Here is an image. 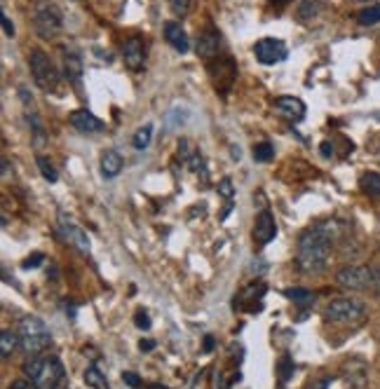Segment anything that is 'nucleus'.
Returning <instances> with one entry per match:
<instances>
[{"instance_id": "20e7f679", "label": "nucleus", "mask_w": 380, "mask_h": 389, "mask_svg": "<svg viewBox=\"0 0 380 389\" xmlns=\"http://www.w3.org/2000/svg\"><path fill=\"white\" fill-rule=\"evenodd\" d=\"M28 68H31V78L33 83L40 87L42 92H54L57 85H59V73H57V66L52 64L42 49H33L28 54Z\"/></svg>"}, {"instance_id": "f03ea898", "label": "nucleus", "mask_w": 380, "mask_h": 389, "mask_svg": "<svg viewBox=\"0 0 380 389\" xmlns=\"http://www.w3.org/2000/svg\"><path fill=\"white\" fill-rule=\"evenodd\" d=\"M19 347L28 354H42L49 345H52V335H49L47 324L35 314H26L19 321Z\"/></svg>"}, {"instance_id": "7c9ffc66", "label": "nucleus", "mask_w": 380, "mask_h": 389, "mask_svg": "<svg viewBox=\"0 0 380 389\" xmlns=\"http://www.w3.org/2000/svg\"><path fill=\"white\" fill-rule=\"evenodd\" d=\"M122 380H125L129 387H138V385H141V378H138L134 371H125V373H122Z\"/></svg>"}, {"instance_id": "393cba45", "label": "nucleus", "mask_w": 380, "mask_h": 389, "mask_svg": "<svg viewBox=\"0 0 380 389\" xmlns=\"http://www.w3.org/2000/svg\"><path fill=\"white\" fill-rule=\"evenodd\" d=\"M275 157V148H273V143H268V141H261V143H256L254 145V160L256 162H270V160Z\"/></svg>"}, {"instance_id": "5701e85b", "label": "nucleus", "mask_w": 380, "mask_h": 389, "mask_svg": "<svg viewBox=\"0 0 380 389\" xmlns=\"http://www.w3.org/2000/svg\"><path fill=\"white\" fill-rule=\"evenodd\" d=\"M85 383L90 385L92 389H111L108 387L106 376L97 369V366H90V369L85 371Z\"/></svg>"}, {"instance_id": "6ab92c4d", "label": "nucleus", "mask_w": 380, "mask_h": 389, "mask_svg": "<svg viewBox=\"0 0 380 389\" xmlns=\"http://www.w3.org/2000/svg\"><path fill=\"white\" fill-rule=\"evenodd\" d=\"M17 347H19V333H14L12 328H3V333H0V357L10 359Z\"/></svg>"}, {"instance_id": "e433bc0d", "label": "nucleus", "mask_w": 380, "mask_h": 389, "mask_svg": "<svg viewBox=\"0 0 380 389\" xmlns=\"http://www.w3.org/2000/svg\"><path fill=\"white\" fill-rule=\"evenodd\" d=\"M319 150H321V155H324V157H331L333 155V145L331 143H321Z\"/></svg>"}, {"instance_id": "72a5a7b5", "label": "nucleus", "mask_w": 380, "mask_h": 389, "mask_svg": "<svg viewBox=\"0 0 380 389\" xmlns=\"http://www.w3.org/2000/svg\"><path fill=\"white\" fill-rule=\"evenodd\" d=\"M42 263V256L40 253H35V256H31V258H26L24 263H21V268L24 270H28V268H35V265H40Z\"/></svg>"}, {"instance_id": "412c9836", "label": "nucleus", "mask_w": 380, "mask_h": 389, "mask_svg": "<svg viewBox=\"0 0 380 389\" xmlns=\"http://www.w3.org/2000/svg\"><path fill=\"white\" fill-rule=\"evenodd\" d=\"M296 371V364L294 359H291L289 354H282L280 364H277V380H280V387H284L291 380V376H294Z\"/></svg>"}, {"instance_id": "4468645a", "label": "nucleus", "mask_w": 380, "mask_h": 389, "mask_svg": "<svg viewBox=\"0 0 380 389\" xmlns=\"http://www.w3.org/2000/svg\"><path fill=\"white\" fill-rule=\"evenodd\" d=\"M61 232H64V239L69 241V244L76 246L80 253H90L92 244H90V239H87V234L80 230L78 225H73V223L64 221L61 218Z\"/></svg>"}, {"instance_id": "dca6fc26", "label": "nucleus", "mask_w": 380, "mask_h": 389, "mask_svg": "<svg viewBox=\"0 0 380 389\" xmlns=\"http://www.w3.org/2000/svg\"><path fill=\"white\" fill-rule=\"evenodd\" d=\"M122 167H125V162H122L118 150H104L101 152V174H104V179L113 181L115 176L122 172Z\"/></svg>"}, {"instance_id": "423d86ee", "label": "nucleus", "mask_w": 380, "mask_h": 389, "mask_svg": "<svg viewBox=\"0 0 380 389\" xmlns=\"http://www.w3.org/2000/svg\"><path fill=\"white\" fill-rule=\"evenodd\" d=\"M64 376H66V369L59 357H42L40 371L35 373L31 383H33V389H59Z\"/></svg>"}, {"instance_id": "a878e982", "label": "nucleus", "mask_w": 380, "mask_h": 389, "mask_svg": "<svg viewBox=\"0 0 380 389\" xmlns=\"http://www.w3.org/2000/svg\"><path fill=\"white\" fill-rule=\"evenodd\" d=\"M35 162H38V169H40V174L45 176V179L49 181V183H57V179H59V176H57V169L49 164V160L45 157V155H38V160H35Z\"/></svg>"}, {"instance_id": "c756f323", "label": "nucleus", "mask_w": 380, "mask_h": 389, "mask_svg": "<svg viewBox=\"0 0 380 389\" xmlns=\"http://www.w3.org/2000/svg\"><path fill=\"white\" fill-rule=\"evenodd\" d=\"M134 324H136V328H141V331H148V328H150V317L143 310H138L134 314Z\"/></svg>"}, {"instance_id": "aec40b11", "label": "nucleus", "mask_w": 380, "mask_h": 389, "mask_svg": "<svg viewBox=\"0 0 380 389\" xmlns=\"http://www.w3.org/2000/svg\"><path fill=\"white\" fill-rule=\"evenodd\" d=\"M360 188H362L364 195H369V197H380V174H376V172L362 174Z\"/></svg>"}, {"instance_id": "b1692460", "label": "nucleus", "mask_w": 380, "mask_h": 389, "mask_svg": "<svg viewBox=\"0 0 380 389\" xmlns=\"http://www.w3.org/2000/svg\"><path fill=\"white\" fill-rule=\"evenodd\" d=\"M357 21H360V26H374L380 21V5H369L364 7V10L357 14Z\"/></svg>"}, {"instance_id": "a19ab883", "label": "nucleus", "mask_w": 380, "mask_h": 389, "mask_svg": "<svg viewBox=\"0 0 380 389\" xmlns=\"http://www.w3.org/2000/svg\"><path fill=\"white\" fill-rule=\"evenodd\" d=\"M352 3H369V0H352Z\"/></svg>"}, {"instance_id": "ea45409f", "label": "nucleus", "mask_w": 380, "mask_h": 389, "mask_svg": "<svg viewBox=\"0 0 380 389\" xmlns=\"http://www.w3.org/2000/svg\"><path fill=\"white\" fill-rule=\"evenodd\" d=\"M143 389H167L165 385H160V383H150V385H146Z\"/></svg>"}, {"instance_id": "7ed1b4c3", "label": "nucleus", "mask_w": 380, "mask_h": 389, "mask_svg": "<svg viewBox=\"0 0 380 389\" xmlns=\"http://www.w3.org/2000/svg\"><path fill=\"white\" fill-rule=\"evenodd\" d=\"M61 26H64L61 12L54 3L42 0V3L35 5V10H33V31L40 40L57 38L59 31H61Z\"/></svg>"}, {"instance_id": "4c0bfd02", "label": "nucleus", "mask_w": 380, "mask_h": 389, "mask_svg": "<svg viewBox=\"0 0 380 389\" xmlns=\"http://www.w3.org/2000/svg\"><path fill=\"white\" fill-rule=\"evenodd\" d=\"M138 349L150 352V349H155V342H153V340H141V342H138Z\"/></svg>"}, {"instance_id": "9d476101", "label": "nucleus", "mask_w": 380, "mask_h": 389, "mask_svg": "<svg viewBox=\"0 0 380 389\" xmlns=\"http://www.w3.org/2000/svg\"><path fill=\"white\" fill-rule=\"evenodd\" d=\"M277 234V223H275V216L270 214L268 209H263L254 221V241L259 246H266L270 241L275 239Z\"/></svg>"}, {"instance_id": "473e14b6", "label": "nucleus", "mask_w": 380, "mask_h": 389, "mask_svg": "<svg viewBox=\"0 0 380 389\" xmlns=\"http://www.w3.org/2000/svg\"><path fill=\"white\" fill-rule=\"evenodd\" d=\"M371 293L380 296V265L374 268V279H371Z\"/></svg>"}, {"instance_id": "cd10ccee", "label": "nucleus", "mask_w": 380, "mask_h": 389, "mask_svg": "<svg viewBox=\"0 0 380 389\" xmlns=\"http://www.w3.org/2000/svg\"><path fill=\"white\" fill-rule=\"evenodd\" d=\"M218 195H221L225 202H232V195H235V190H232V181L230 179H221V183H218Z\"/></svg>"}, {"instance_id": "4be33fe9", "label": "nucleus", "mask_w": 380, "mask_h": 389, "mask_svg": "<svg viewBox=\"0 0 380 389\" xmlns=\"http://www.w3.org/2000/svg\"><path fill=\"white\" fill-rule=\"evenodd\" d=\"M150 138H153V124H143L131 136V145H134V150H146L150 145Z\"/></svg>"}, {"instance_id": "9b49d317", "label": "nucleus", "mask_w": 380, "mask_h": 389, "mask_svg": "<svg viewBox=\"0 0 380 389\" xmlns=\"http://www.w3.org/2000/svg\"><path fill=\"white\" fill-rule=\"evenodd\" d=\"M275 111L280 113L282 117H287L289 122H301L305 113H308V108L298 97H277L273 101Z\"/></svg>"}, {"instance_id": "ddd939ff", "label": "nucleus", "mask_w": 380, "mask_h": 389, "mask_svg": "<svg viewBox=\"0 0 380 389\" xmlns=\"http://www.w3.org/2000/svg\"><path fill=\"white\" fill-rule=\"evenodd\" d=\"M165 40L181 54H186L190 49V40H188L184 26H181L179 21H167L165 24Z\"/></svg>"}, {"instance_id": "6e6552de", "label": "nucleus", "mask_w": 380, "mask_h": 389, "mask_svg": "<svg viewBox=\"0 0 380 389\" xmlns=\"http://www.w3.org/2000/svg\"><path fill=\"white\" fill-rule=\"evenodd\" d=\"M254 56L256 61L263 66H275V64H282L284 59L289 56V49L280 38H261L254 45Z\"/></svg>"}, {"instance_id": "f3484780", "label": "nucleus", "mask_w": 380, "mask_h": 389, "mask_svg": "<svg viewBox=\"0 0 380 389\" xmlns=\"http://www.w3.org/2000/svg\"><path fill=\"white\" fill-rule=\"evenodd\" d=\"M83 59H80L78 54H66L64 56V73L66 78H69V83H73L76 87H80V83H83Z\"/></svg>"}, {"instance_id": "39448f33", "label": "nucleus", "mask_w": 380, "mask_h": 389, "mask_svg": "<svg viewBox=\"0 0 380 389\" xmlns=\"http://www.w3.org/2000/svg\"><path fill=\"white\" fill-rule=\"evenodd\" d=\"M367 312V305L357 298H333L331 303L324 307V319L326 321H360Z\"/></svg>"}, {"instance_id": "79ce46f5", "label": "nucleus", "mask_w": 380, "mask_h": 389, "mask_svg": "<svg viewBox=\"0 0 380 389\" xmlns=\"http://www.w3.org/2000/svg\"><path fill=\"white\" fill-rule=\"evenodd\" d=\"M275 3H289V0H275Z\"/></svg>"}, {"instance_id": "c9c22d12", "label": "nucleus", "mask_w": 380, "mask_h": 389, "mask_svg": "<svg viewBox=\"0 0 380 389\" xmlns=\"http://www.w3.org/2000/svg\"><path fill=\"white\" fill-rule=\"evenodd\" d=\"M10 389H31V385H28V380H12V385H10Z\"/></svg>"}, {"instance_id": "0eeeda50", "label": "nucleus", "mask_w": 380, "mask_h": 389, "mask_svg": "<svg viewBox=\"0 0 380 389\" xmlns=\"http://www.w3.org/2000/svg\"><path fill=\"white\" fill-rule=\"evenodd\" d=\"M371 279H374V268L364 265H348L336 275V282L350 291H371Z\"/></svg>"}, {"instance_id": "2f4dec72", "label": "nucleus", "mask_w": 380, "mask_h": 389, "mask_svg": "<svg viewBox=\"0 0 380 389\" xmlns=\"http://www.w3.org/2000/svg\"><path fill=\"white\" fill-rule=\"evenodd\" d=\"M0 17H3V31H5V35H7V38H14V33H17V31H14V24L10 21V17H7L5 12L0 14Z\"/></svg>"}, {"instance_id": "1a4fd4ad", "label": "nucleus", "mask_w": 380, "mask_h": 389, "mask_svg": "<svg viewBox=\"0 0 380 389\" xmlns=\"http://www.w3.org/2000/svg\"><path fill=\"white\" fill-rule=\"evenodd\" d=\"M122 59H125L129 71H141L146 64V45L141 35H131L122 45Z\"/></svg>"}, {"instance_id": "f257e3e1", "label": "nucleus", "mask_w": 380, "mask_h": 389, "mask_svg": "<svg viewBox=\"0 0 380 389\" xmlns=\"http://www.w3.org/2000/svg\"><path fill=\"white\" fill-rule=\"evenodd\" d=\"M333 241L321 232V227H310L298 237L296 249V265L301 273H321L331 256Z\"/></svg>"}, {"instance_id": "f704fd0d", "label": "nucleus", "mask_w": 380, "mask_h": 389, "mask_svg": "<svg viewBox=\"0 0 380 389\" xmlns=\"http://www.w3.org/2000/svg\"><path fill=\"white\" fill-rule=\"evenodd\" d=\"M328 387H331V378H321V380H317V383L308 385L305 389H328Z\"/></svg>"}, {"instance_id": "2eb2a0df", "label": "nucleus", "mask_w": 380, "mask_h": 389, "mask_svg": "<svg viewBox=\"0 0 380 389\" xmlns=\"http://www.w3.org/2000/svg\"><path fill=\"white\" fill-rule=\"evenodd\" d=\"M218 49H221V35H218L214 28H207V31L197 38V54L204 59H211L218 54Z\"/></svg>"}, {"instance_id": "bb28decb", "label": "nucleus", "mask_w": 380, "mask_h": 389, "mask_svg": "<svg viewBox=\"0 0 380 389\" xmlns=\"http://www.w3.org/2000/svg\"><path fill=\"white\" fill-rule=\"evenodd\" d=\"M317 12H319V5L315 3V0H303V3H301V10H298V19L308 21L310 17H315Z\"/></svg>"}, {"instance_id": "a211bd4d", "label": "nucleus", "mask_w": 380, "mask_h": 389, "mask_svg": "<svg viewBox=\"0 0 380 389\" xmlns=\"http://www.w3.org/2000/svg\"><path fill=\"white\" fill-rule=\"evenodd\" d=\"M284 296H287L289 300H294V303H298L301 307L315 305V300H317L315 291H312V289H301V286H291V289H284Z\"/></svg>"}, {"instance_id": "c85d7f7f", "label": "nucleus", "mask_w": 380, "mask_h": 389, "mask_svg": "<svg viewBox=\"0 0 380 389\" xmlns=\"http://www.w3.org/2000/svg\"><path fill=\"white\" fill-rule=\"evenodd\" d=\"M172 7V12L177 14V17H184V14H188L190 10V0H167Z\"/></svg>"}, {"instance_id": "f8f14e48", "label": "nucleus", "mask_w": 380, "mask_h": 389, "mask_svg": "<svg viewBox=\"0 0 380 389\" xmlns=\"http://www.w3.org/2000/svg\"><path fill=\"white\" fill-rule=\"evenodd\" d=\"M69 122L78 131H83V134H97V131L104 129V122H101L94 113L87 111V108H78V111H71Z\"/></svg>"}, {"instance_id": "58836bf2", "label": "nucleus", "mask_w": 380, "mask_h": 389, "mask_svg": "<svg viewBox=\"0 0 380 389\" xmlns=\"http://www.w3.org/2000/svg\"><path fill=\"white\" fill-rule=\"evenodd\" d=\"M214 335H204V352H211L214 349Z\"/></svg>"}]
</instances>
